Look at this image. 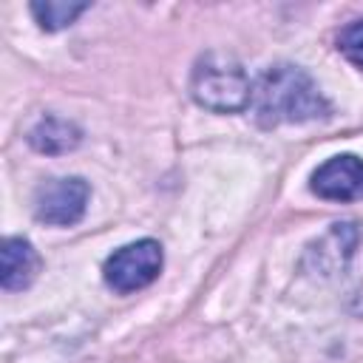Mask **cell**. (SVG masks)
<instances>
[{
	"label": "cell",
	"instance_id": "obj_1",
	"mask_svg": "<svg viewBox=\"0 0 363 363\" xmlns=\"http://www.w3.org/2000/svg\"><path fill=\"white\" fill-rule=\"evenodd\" d=\"M250 102L258 125L264 128H275L281 122H309L329 113V105L318 94L309 74L295 65H275L264 71Z\"/></svg>",
	"mask_w": 363,
	"mask_h": 363
},
{
	"label": "cell",
	"instance_id": "obj_2",
	"mask_svg": "<svg viewBox=\"0 0 363 363\" xmlns=\"http://www.w3.org/2000/svg\"><path fill=\"white\" fill-rule=\"evenodd\" d=\"M190 94L199 105H204L210 111L233 113V111H241L250 105L252 85L238 60H233L230 54L210 51L193 68Z\"/></svg>",
	"mask_w": 363,
	"mask_h": 363
},
{
	"label": "cell",
	"instance_id": "obj_3",
	"mask_svg": "<svg viewBox=\"0 0 363 363\" xmlns=\"http://www.w3.org/2000/svg\"><path fill=\"white\" fill-rule=\"evenodd\" d=\"M162 272V247L153 238H142L119 247L102 267L105 284L116 292H136L153 284Z\"/></svg>",
	"mask_w": 363,
	"mask_h": 363
},
{
	"label": "cell",
	"instance_id": "obj_4",
	"mask_svg": "<svg viewBox=\"0 0 363 363\" xmlns=\"http://www.w3.org/2000/svg\"><path fill=\"white\" fill-rule=\"evenodd\" d=\"M88 184L77 176L71 179H51L34 196V216L45 224L68 227L77 224L88 204Z\"/></svg>",
	"mask_w": 363,
	"mask_h": 363
},
{
	"label": "cell",
	"instance_id": "obj_5",
	"mask_svg": "<svg viewBox=\"0 0 363 363\" xmlns=\"http://www.w3.org/2000/svg\"><path fill=\"white\" fill-rule=\"evenodd\" d=\"M312 190L329 201L363 199V159L352 153L332 156L312 173Z\"/></svg>",
	"mask_w": 363,
	"mask_h": 363
},
{
	"label": "cell",
	"instance_id": "obj_6",
	"mask_svg": "<svg viewBox=\"0 0 363 363\" xmlns=\"http://www.w3.org/2000/svg\"><path fill=\"white\" fill-rule=\"evenodd\" d=\"M0 258V284L9 292L26 289L40 269V255L26 238H6Z\"/></svg>",
	"mask_w": 363,
	"mask_h": 363
},
{
	"label": "cell",
	"instance_id": "obj_7",
	"mask_svg": "<svg viewBox=\"0 0 363 363\" xmlns=\"http://www.w3.org/2000/svg\"><path fill=\"white\" fill-rule=\"evenodd\" d=\"M79 128L60 119V116H45L40 119L31 133H28V142L40 150V153H65V150H74L79 145Z\"/></svg>",
	"mask_w": 363,
	"mask_h": 363
},
{
	"label": "cell",
	"instance_id": "obj_8",
	"mask_svg": "<svg viewBox=\"0 0 363 363\" xmlns=\"http://www.w3.org/2000/svg\"><path fill=\"white\" fill-rule=\"evenodd\" d=\"M82 11H88V3H65V0H45V3H31V14L45 31H57L71 26Z\"/></svg>",
	"mask_w": 363,
	"mask_h": 363
},
{
	"label": "cell",
	"instance_id": "obj_9",
	"mask_svg": "<svg viewBox=\"0 0 363 363\" xmlns=\"http://www.w3.org/2000/svg\"><path fill=\"white\" fill-rule=\"evenodd\" d=\"M337 51L354 62L357 68H363V20L349 23L340 34H337Z\"/></svg>",
	"mask_w": 363,
	"mask_h": 363
}]
</instances>
